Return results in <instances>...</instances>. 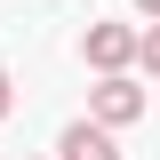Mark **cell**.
Instances as JSON below:
<instances>
[{"instance_id":"5","label":"cell","mask_w":160,"mask_h":160,"mask_svg":"<svg viewBox=\"0 0 160 160\" xmlns=\"http://www.w3.org/2000/svg\"><path fill=\"white\" fill-rule=\"evenodd\" d=\"M8 104H16V88H8V72H0V120H8Z\"/></svg>"},{"instance_id":"4","label":"cell","mask_w":160,"mask_h":160,"mask_svg":"<svg viewBox=\"0 0 160 160\" xmlns=\"http://www.w3.org/2000/svg\"><path fill=\"white\" fill-rule=\"evenodd\" d=\"M136 64H144V72H160V16H152V32H136Z\"/></svg>"},{"instance_id":"2","label":"cell","mask_w":160,"mask_h":160,"mask_svg":"<svg viewBox=\"0 0 160 160\" xmlns=\"http://www.w3.org/2000/svg\"><path fill=\"white\" fill-rule=\"evenodd\" d=\"M88 64L96 72H128L136 64V32L128 24H88Z\"/></svg>"},{"instance_id":"1","label":"cell","mask_w":160,"mask_h":160,"mask_svg":"<svg viewBox=\"0 0 160 160\" xmlns=\"http://www.w3.org/2000/svg\"><path fill=\"white\" fill-rule=\"evenodd\" d=\"M88 120H104V128H128V120H144V88L128 72H104L96 96H88Z\"/></svg>"},{"instance_id":"3","label":"cell","mask_w":160,"mask_h":160,"mask_svg":"<svg viewBox=\"0 0 160 160\" xmlns=\"http://www.w3.org/2000/svg\"><path fill=\"white\" fill-rule=\"evenodd\" d=\"M56 160H120V144H112L104 120H72V128L56 136Z\"/></svg>"},{"instance_id":"6","label":"cell","mask_w":160,"mask_h":160,"mask_svg":"<svg viewBox=\"0 0 160 160\" xmlns=\"http://www.w3.org/2000/svg\"><path fill=\"white\" fill-rule=\"evenodd\" d=\"M136 8H144V16H160V0H136Z\"/></svg>"}]
</instances>
